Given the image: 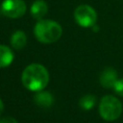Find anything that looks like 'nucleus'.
Here are the masks:
<instances>
[{"label":"nucleus","mask_w":123,"mask_h":123,"mask_svg":"<svg viewBox=\"0 0 123 123\" xmlns=\"http://www.w3.org/2000/svg\"><path fill=\"white\" fill-rule=\"evenodd\" d=\"M117 72L111 68L108 67L104 69L100 75V84L106 88H111L117 82Z\"/></svg>","instance_id":"423d86ee"},{"label":"nucleus","mask_w":123,"mask_h":123,"mask_svg":"<svg viewBox=\"0 0 123 123\" xmlns=\"http://www.w3.org/2000/svg\"><path fill=\"white\" fill-rule=\"evenodd\" d=\"M74 18L78 25L84 28H89L95 25L97 13L89 5H80L74 11Z\"/></svg>","instance_id":"20e7f679"},{"label":"nucleus","mask_w":123,"mask_h":123,"mask_svg":"<svg viewBox=\"0 0 123 123\" xmlns=\"http://www.w3.org/2000/svg\"><path fill=\"white\" fill-rule=\"evenodd\" d=\"M122 104L114 96H104L99 104V112L103 119L107 121L116 120L122 113Z\"/></svg>","instance_id":"7ed1b4c3"},{"label":"nucleus","mask_w":123,"mask_h":123,"mask_svg":"<svg viewBox=\"0 0 123 123\" xmlns=\"http://www.w3.org/2000/svg\"><path fill=\"white\" fill-rule=\"evenodd\" d=\"M13 53L12 49L6 45L0 44V68L9 66L13 61Z\"/></svg>","instance_id":"1a4fd4ad"},{"label":"nucleus","mask_w":123,"mask_h":123,"mask_svg":"<svg viewBox=\"0 0 123 123\" xmlns=\"http://www.w3.org/2000/svg\"><path fill=\"white\" fill-rule=\"evenodd\" d=\"M27 43V36L23 31L17 30L11 37V44L14 49H22Z\"/></svg>","instance_id":"9d476101"},{"label":"nucleus","mask_w":123,"mask_h":123,"mask_svg":"<svg viewBox=\"0 0 123 123\" xmlns=\"http://www.w3.org/2000/svg\"><path fill=\"white\" fill-rule=\"evenodd\" d=\"M49 73L45 66L39 63H31L26 66L21 75L23 86L31 91H40L49 83Z\"/></svg>","instance_id":"f257e3e1"},{"label":"nucleus","mask_w":123,"mask_h":123,"mask_svg":"<svg viewBox=\"0 0 123 123\" xmlns=\"http://www.w3.org/2000/svg\"><path fill=\"white\" fill-rule=\"evenodd\" d=\"M0 123H18V122L15 118L11 117V116H7V117L0 119Z\"/></svg>","instance_id":"ddd939ff"},{"label":"nucleus","mask_w":123,"mask_h":123,"mask_svg":"<svg viewBox=\"0 0 123 123\" xmlns=\"http://www.w3.org/2000/svg\"><path fill=\"white\" fill-rule=\"evenodd\" d=\"M3 111H4V104H3V101L0 99V115L2 114Z\"/></svg>","instance_id":"4468645a"},{"label":"nucleus","mask_w":123,"mask_h":123,"mask_svg":"<svg viewBox=\"0 0 123 123\" xmlns=\"http://www.w3.org/2000/svg\"><path fill=\"white\" fill-rule=\"evenodd\" d=\"M34 34L37 39L42 43H53L57 41L62 34V26L54 20H38L34 28Z\"/></svg>","instance_id":"f03ea898"},{"label":"nucleus","mask_w":123,"mask_h":123,"mask_svg":"<svg viewBox=\"0 0 123 123\" xmlns=\"http://www.w3.org/2000/svg\"><path fill=\"white\" fill-rule=\"evenodd\" d=\"M32 16L37 20H41L48 12V5L44 0H36L30 9Z\"/></svg>","instance_id":"0eeeda50"},{"label":"nucleus","mask_w":123,"mask_h":123,"mask_svg":"<svg viewBox=\"0 0 123 123\" xmlns=\"http://www.w3.org/2000/svg\"><path fill=\"white\" fill-rule=\"evenodd\" d=\"M95 103H96V97L94 95H92V94H86L79 101L80 107L85 111L91 110L94 107Z\"/></svg>","instance_id":"9b49d317"},{"label":"nucleus","mask_w":123,"mask_h":123,"mask_svg":"<svg viewBox=\"0 0 123 123\" xmlns=\"http://www.w3.org/2000/svg\"><path fill=\"white\" fill-rule=\"evenodd\" d=\"M112 88L114 89V91H115L118 95L123 96V78L117 80V82L115 83V85L113 86Z\"/></svg>","instance_id":"f8f14e48"},{"label":"nucleus","mask_w":123,"mask_h":123,"mask_svg":"<svg viewBox=\"0 0 123 123\" xmlns=\"http://www.w3.org/2000/svg\"><path fill=\"white\" fill-rule=\"evenodd\" d=\"M34 101L37 106L41 108H49L54 103V97L50 92L40 90L36 93Z\"/></svg>","instance_id":"6e6552de"},{"label":"nucleus","mask_w":123,"mask_h":123,"mask_svg":"<svg viewBox=\"0 0 123 123\" xmlns=\"http://www.w3.org/2000/svg\"><path fill=\"white\" fill-rule=\"evenodd\" d=\"M1 11L7 17L18 18L24 15L26 4L22 0H4L1 5Z\"/></svg>","instance_id":"39448f33"}]
</instances>
